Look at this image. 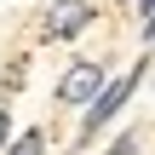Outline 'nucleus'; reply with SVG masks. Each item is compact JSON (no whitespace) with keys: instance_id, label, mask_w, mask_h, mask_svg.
Segmentation results:
<instances>
[{"instance_id":"nucleus-2","label":"nucleus","mask_w":155,"mask_h":155,"mask_svg":"<svg viewBox=\"0 0 155 155\" xmlns=\"http://www.w3.org/2000/svg\"><path fill=\"white\" fill-rule=\"evenodd\" d=\"M92 23H98V0H46L35 35H40V46H69V40H81Z\"/></svg>"},{"instance_id":"nucleus-7","label":"nucleus","mask_w":155,"mask_h":155,"mask_svg":"<svg viewBox=\"0 0 155 155\" xmlns=\"http://www.w3.org/2000/svg\"><path fill=\"white\" fill-rule=\"evenodd\" d=\"M109 6H138V0H109Z\"/></svg>"},{"instance_id":"nucleus-5","label":"nucleus","mask_w":155,"mask_h":155,"mask_svg":"<svg viewBox=\"0 0 155 155\" xmlns=\"http://www.w3.org/2000/svg\"><path fill=\"white\" fill-rule=\"evenodd\" d=\"M138 144H144V132H121V138H109L104 155H138Z\"/></svg>"},{"instance_id":"nucleus-6","label":"nucleus","mask_w":155,"mask_h":155,"mask_svg":"<svg viewBox=\"0 0 155 155\" xmlns=\"http://www.w3.org/2000/svg\"><path fill=\"white\" fill-rule=\"evenodd\" d=\"M6 144H12V109L0 104V155H6Z\"/></svg>"},{"instance_id":"nucleus-4","label":"nucleus","mask_w":155,"mask_h":155,"mask_svg":"<svg viewBox=\"0 0 155 155\" xmlns=\"http://www.w3.org/2000/svg\"><path fill=\"white\" fill-rule=\"evenodd\" d=\"M6 155H46V127H23V132L6 144Z\"/></svg>"},{"instance_id":"nucleus-3","label":"nucleus","mask_w":155,"mask_h":155,"mask_svg":"<svg viewBox=\"0 0 155 155\" xmlns=\"http://www.w3.org/2000/svg\"><path fill=\"white\" fill-rule=\"evenodd\" d=\"M104 86H109V63H104V58H69L63 75H58V86H52V98H58L63 109H86Z\"/></svg>"},{"instance_id":"nucleus-1","label":"nucleus","mask_w":155,"mask_h":155,"mask_svg":"<svg viewBox=\"0 0 155 155\" xmlns=\"http://www.w3.org/2000/svg\"><path fill=\"white\" fill-rule=\"evenodd\" d=\"M144 69H150V63L138 58L132 69L109 75V86H104V92H98V98H92V104L81 109V132H75V144H81V150H86L92 138H104V132H109V121H115V115H121V109L132 104V92L144 86Z\"/></svg>"}]
</instances>
